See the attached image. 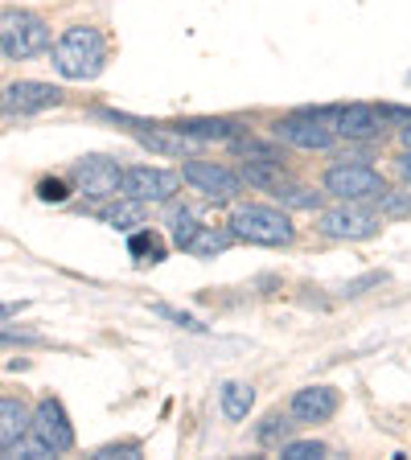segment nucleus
I'll use <instances>...</instances> for the list:
<instances>
[{"label":"nucleus","mask_w":411,"mask_h":460,"mask_svg":"<svg viewBox=\"0 0 411 460\" xmlns=\"http://www.w3.org/2000/svg\"><path fill=\"white\" fill-rule=\"evenodd\" d=\"M219 402H222V415H227L230 423H239V420H247V411L255 407V391H251L247 383H227Z\"/></svg>","instance_id":"18"},{"label":"nucleus","mask_w":411,"mask_h":460,"mask_svg":"<svg viewBox=\"0 0 411 460\" xmlns=\"http://www.w3.org/2000/svg\"><path fill=\"white\" fill-rule=\"evenodd\" d=\"M177 185H182V172L173 169H153V164H136V169H124V190L128 198L136 201H169L173 193H177Z\"/></svg>","instance_id":"10"},{"label":"nucleus","mask_w":411,"mask_h":460,"mask_svg":"<svg viewBox=\"0 0 411 460\" xmlns=\"http://www.w3.org/2000/svg\"><path fill=\"white\" fill-rule=\"evenodd\" d=\"M153 313H156V316H169L173 325H182V329H201V325H198V321H193L190 313H177V308H169V305H156Z\"/></svg>","instance_id":"30"},{"label":"nucleus","mask_w":411,"mask_h":460,"mask_svg":"<svg viewBox=\"0 0 411 460\" xmlns=\"http://www.w3.org/2000/svg\"><path fill=\"white\" fill-rule=\"evenodd\" d=\"M334 136L345 140H371V136L383 132V115L366 103H350V107H334V119H329Z\"/></svg>","instance_id":"12"},{"label":"nucleus","mask_w":411,"mask_h":460,"mask_svg":"<svg viewBox=\"0 0 411 460\" xmlns=\"http://www.w3.org/2000/svg\"><path fill=\"white\" fill-rule=\"evenodd\" d=\"M99 218H103L107 226H115V230H128V226H140V222L148 218V210H144V201L128 198V193H115L103 210H99Z\"/></svg>","instance_id":"16"},{"label":"nucleus","mask_w":411,"mask_h":460,"mask_svg":"<svg viewBox=\"0 0 411 460\" xmlns=\"http://www.w3.org/2000/svg\"><path fill=\"white\" fill-rule=\"evenodd\" d=\"M276 198L284 210H317L321 206V193L308 185H276Z\"/></svg>","instance_id":"21"},{"label":"nucleus","mask_w":411,"mask_h":460,"mask_svg":"<svg viewBox=\"0 0 411 460\" xmlns=\"http://www.w3.org/2000/svg\"><path fill=\"white\" fill-rule=\"evenodd\" d=\"M17 313H25V300H17V305H0V321H13Z\"/></svg>","instance_id":"33"},{"label":"nucleus","mask_w":411,"mask_h":460,"mask_svg":"<svg viewBox=\"0 0 411 460\" xmlns=\"http://www.w3.org/2000/svg\"><path fill=\"white\" fill-rule=\"evenodd\" d=\"M230 230H214V226H198L193 230V239L185 243V251L190 255H198V259H214V255H222V251L230 247Z\"/></svg>","instance_id":"19"},{"label":"nucleus","mask_w":411,"mask_h":460,"mask_svg":"<svg viewBox=\"0 0 411 460\" xmlns=\"http://www.w3.org/2000/svg\"><path fill=\"white\" fill-rule=\"evenodd\" d=\"M395 169H399V177H403V181H411V148L399 156V161H395Z\"/></svg>","instance_id":"32"},{"label":"nucleus","mask_w":411,"mask_h":460,"mask_svg":"<svg viewBox=\"0 0 411 460\" xmlns=\"http://www.w3.org/2000/svg\"><path fill=\"white\" fill-rule=\"evenodd\" d=\"M334 411H337L334 386H305V391H297L292 402H288V415L297 423H326V420H334Z\"/></svg>","instance_id":"13"},{"label":"nucleus","mask_w":411,"mask_h":460,"mask_svg":"<svg viewBox=\"0 0 411 460\" xmlns=\"http://www.w3.org/2000/svg\"><path fill=\"white\" fill-rule=\"evenodd\" d=\"M95 460H140V444H107L95 452Z\"/></svg>","instance_id":"27"},{"label":"nucleus","mask_w":411,"mask_h":460,"mask_svg":"<svg viewBox=\"0 0 411 460\" xmlns=\"http://www.w3.org/2000/svg\"><path fill=\"white\" fill-rule=\"evenodd\" d=\"M280 456L284 460H317V456H326V444L321 440H297V444H284Z\"/></svg>","instance_id":"25"},{"label":"nucleus","mask_w":411,"mask_h":460,"mask_svg":"<svg viewBox=\"0 0 411 460\" xmlns=\"http://www.w3.org/2000/svg\"><path fill=\"white\" fill-rule=\"evenodd\" d=\"M317 230L326 239H345V243H362L371 234H379V214L366 210L362 201H342L334 210H326L317 218Z\"/></svg>","instance_id":"4"},{"label":"nucleus","mask_w":411,"mask_h":460,"mask_svg":"<svg viewBox=\"0 0 411 460\" xmlns=\"http://www.w3.org/2000/svg\"><path fill=\"white\" fill-rule=\"evenodd\" d=\"M0 345H41L38 333H29V329H0Z\"/></svg>","instance_id":"29"},{"label":"nucleus","mask_w":411,"mask_h":460,"mask_svg":"<svg viewBox=\"0 0 411 460\" xmlns=\"http://www.w3.org/2000/svg\"><path fill=\"white\" fill-rule=\"evenodd\" d=\"M54 66H58L62 78H75V83H91V78H99L103 66H107L103 33L91 29V25L67 29V33L54 41Z\"/></svg>","instance_id":"1"},{"label":"nucleus","mask_w":411,"mask_h":460,"mask_svg":"<svg viewBox=\"0 0 411 460\" xmlns=\"http://www.w3.org/2000/svg\"><path fill=\"white\" fill-rule=\"evenodd\" d=\"M399 136H403V144H407V148H411V119H407V128H403Z\"/></svg>","instance_id":"34"},{"label":"nucleus","mask_w":411,"mask_h":460,"mask_svg":"<svg viewBox=\"0 0 411 460\" xmlns=\"http://www.w3.org/2000/svg\"><path fill=\"white\" fill-rule=\"evenodd\" d=\"M185 136H193L198 144H230L235 136H239V124H230V119H185V124H177Z\"/></svg>","instance_id":"17"},{"label":"nucleus","mask_w":411,"mask_h":460,"mask_svg":"<svg viewBox=\"0 0 411 460\" xmlns=\"http://www.w3.org/2000/svg\"><path fill=\"white\" fill-rule=\"evenodd\" d=\"M326 190L342 201H374L387 190V181H383V172L371 169V164H362V161L345 164L342 161L326 172Z\"/></svg>","instance_id":"5"},{"label":"nucleus","mask_w":411,"mask_h":460,"mask_svg":"<svg viewBox=\"0 0 411 460\" xmlns=\"http://www.w3.org/2000/svg\"><path fill=\"white\" fill-rule=\"evenodd\" d=\"M38 198H41V201H54V206H62V201L70 198V190H67V181H58V177H46V181L38 185Z\"/></svg>","instance_id":"28"},{"label":"nucleus","mask_w":411,"mask_h":460,"mask_svg":"<svg viewBox=\"0 0 411 460\" xmlns=\"http://www.w3.org/2000/svg\"><path fill=\"white\" fill-rule=\"evenodd\" d=\"M374 284H383V276H379V271H374V276H362V279H354V284H345L342 292H345V296H358L362 288H374Z\"/></svg>","instance_id":"31"},{"label":"nucleus","mask_w":411,"mask_h":460,"mask_svg":"<svg viewBox=\"0 0 411 460\" xmlns=\"http://www.w3.org/2000/svg\"><path fill=\"white\" fill-rule=\"evenodd\" d=\"M276 136L284 144H292V148H313V153H321V148L334 144V128L313 111H297V115H288V119H280Z\"/></svg>","instance_id":"11"},{"label":"nucleus","mask_w":411,"mask_h":460,"mask_svg":"<svg viewBox=\"0 0 411 460\" xmlns=\"http://www.w3.org/2000/svg\"><path fill=\"white\" fill-rule=\"evenodd\" d=\"M29 415L33 411L25 399H0V452H13V444L25 440Z\"/></svg>","instance_id":"14"},{"label":"nucleus","mask_w":411,"mask_h":460,"mask_svg":"<svg viewBox=\"0 0 411 460\" xmlns=\"http://www.w3.org/2000/svg\"><path fill=\"white\" fill-rule=\"evenodd\" d=\"M243 177H247L251 185H272V190H276V185H284V164L280 161H247V169H243Z\"/></svg>","instance_id":"22"},{"label":"nucleus","mask_w":411,"mask_h":460,"mask_svg":"<svg viewBox=\"0 0 411 460\" xmlns=\"http://www.w3.org/2000/svg\"><path fill=\"white\" fill-rule=\"evenodd\" d=\"M62 86H49V83H38V78H21V83L4 86L0 95V111L9 115H38V111H49V107L62 103Z\"/></svg>","instance_id":"9"},{"label":"nucleus","mask_w":411,"mask_h":460,"mask_svg":"<svg viewBox=\"0 0 411 460\" xmlns=\"http://www.w3.org/2000/svg\"><path fill=\"white\" fill-rule=\"evenodd\" d=\"M140 144H148L153 153H165V156H193L198 153V140L185 136L182 128H148V132H140Z\"/></svg>","instance_id":"15"},{"label":"nucleus","mask_w":411,"mask_h":460,"mask_svg":"<svg viewBox=\"0 0 411 460\" xmlns=\"http://www.w3.org/2000/svg\"><path fill=\"white\" fill-rule=\"evenodd\" d=\"M235 148H239L247 161H284L276 144H264V140H255V136H247V140H239V136H235Z\"/></svg>","instance_id":"24"},{"label":"nucleus","mask_w":411,"mask_h":460,"mask_svg":"<svg viewBox=\"0 0 411 460\" xmlns=\"http://www.w3.org/2000/svg\"><path fill=\"white\" fill-rule=\"evenodd\" d=\"M49 49V25L29 9H4L0 13V54L4 58H38Z\"/></svg>","instance_id":"3"},{"label":"nucleus","mask_w":411,"mask_h":460,"mask_svg":"<svg viewBox=\"0 0 411 460\" xmlns=\"http://www.w3.org/2000/svg\"><path fill=\"white\" fill-rule=\"evenodd\" d=\"M230 234L243 243H255V247H288L297 239V226L276 206H239L230 214Z\"/></svg>","instance_id":"2"},{"label":"nucleus","mask_w":411,"mask_h":460,"mask_svg":"<svg viewBox=\"0 0 411 460\" xmlns=\"http://www.w3.org/2000/svg\"><path fill=\"white\" fill-rule=\"evenodd\" d=\"M29 436L38 444H46L49 452H70L75 448V428H70V420H67V407L58 399H41L38 402V411L29 415Z\"/></svg>","instance_id":"6"},{"label":"nucleus","mask_w":411,"mask_h":460,"mask_svg":"<svg viewBox=\"0 0 411 460\" xmlns=\"http://www.w3.org/2000/svg\"><path fill=\"white\" fill-rule=\"evenodd\" d=\"M374 201H379V218H407L411 214V190H383Z\"/></svg>","instance_id":"23"},{"label":"nucleus","mask_w":411,"mask_h":460,"mask_svg":"<svg viewBox=\"0 0 411 460\" xmlns=\"http://www.w3.org/2000/svg\"><path fill=\"white\" fill-rule=\"evenodd\" d=\"M288 428H292V423H288L284 415H268V420H264V428H259V444H276V440H284Z\"/></svg>","instance_id":"26"},{"label":"nucleus","mask_w":411,"mask_h":460,"mask_svg":"<svg viewBox=\"0 0 411 460\" xmlns=\"http://www.w3.org/2000/svg\"><path fill=\"white\" fill-rule=\"evenodd\" d=\"M128 251H132L136 263H161L165 259V243L156 230H136L132 239H128Z\"/></svg>","instance_id":"20"},{"label":"nucleus","mask_w":411,"mask_h":460,"mask_svg":"<svg viewBox=\"0 0 411 460\" xmlns=\"http://www.w3.org/2000/svg\"><path fill=\"white\" fill-rule=\"evenodd\" d=\"M182 181H190L201 198L210 201H235L243 193V177L227 164H214V161H190L182 169Z\"/></svg>","instance_id":"7"},{"label":"nucleus","mask_w":411,"mask_h":460,"mask_svg":"<svg viewBox=\"0 0 411 460\" xmlns=\"http://www.w3.org/2000/svg\"><path fill=\"white\" fill-rule=\"evenodd\" d=\"M75 185L83 198L91 201H107L124 190V169L107 156H86V161L75 164Z\"/></svg>","instance_id":"8"}]
</instances>
